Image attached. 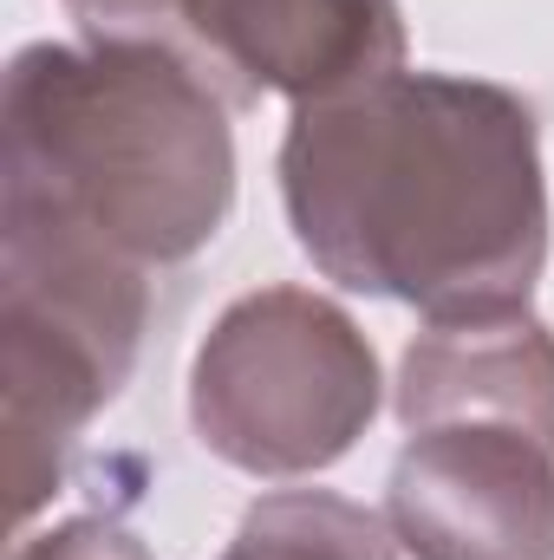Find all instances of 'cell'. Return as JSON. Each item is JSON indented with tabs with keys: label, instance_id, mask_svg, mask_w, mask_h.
<instances>
[{
	"label": "cell",
	"instance_id": "cell-6",
	"mask_svg": "<svg viewBox=\"0 0 554 560\" xmlns=\"http://www.w3.org/2000/svg\"><path fill=\"white\" fill-rule=\"evenodd\" d=\"M385 522L412 560H554V443L516 423L412 430Z\"/></svg>",
	"mask_w": 554,
	"mask_h": 560
},
{
	"label": "cell",
	"instance_id": "cell-7",
	"mask_svg": "<svg viewBox=\"0 0 554 560\" xmlns=\"http://www.w3.org/2000/svg\"><path fill=\"white\" fill-rule=\"evenodd\" d=\"M399 418L405 430L516 423L554 443V332L529 306L424 326L399 365Z\"/></svg>",
	"mask_w": 554,
	"mask_h": 560
},
{
	"label": "cell",
	"instance_id": "cell-5",
	"mask_svg": "<svg viewBox=\"0 0 554 560\" xmlns=\"http://www.w3.org/2000/svg\"><path fill=\"white\" fill-rule=\"evenodd\" d=\"M85 39L176 52L229 112L280 92L339 98L405 66L399 0H66Z\"/></svg>",
	"mask_w": 554,
	"mask_h": 560
},
{
	"label": "cell",
	"instance_id": "cell-9",
	"mask_svg": "<svg viewBox=\"0 0 554 560\" xmlns=\"http://www.w3.org/2000/svg\"><path fill=\"white\" fill-rule=\"evenodd\" d=\"M13 560H150V548L112 515H79V522H59V528L20 541Z\"/></svg>",
	"mask_w": 554,
	"mask_h": 560
},
{
	"label": "cell",
	"instance_id": "cell-3",
	"mask_svg": "<svg viewBox=\"0 0 554 560\" xmlns=\"http://www.w3.org/2000/svg\"><path fill=\"white\" fill-rule=\"evenodd\" d=\"M150 319V275L72 235L0 222V385H7V489L26 528L66 476L131 365Z\"/></svg>",
	"mask_w": 554,
	"mask_h": 560
},
{
	"label": "cell",
	"instance_id": "cell-1",
	"mask_svg": "<svg viewBox=\"0 0 554 560\" xmlns=\"http://www.w3.org/2000/svg\"><path fill=\"white\" fill-rule=\"evenodd\" d=\"M275 170L300 255L430 326L522 313L549 268L542 125L509 85L399 66L293 105Z\"/></svg>",
	"mask_w": 554,
	"mask_h": 560
},
{
	"label": "cell",
	"instance_id": "cell-4",
	"mask_svg": "<svg viewBox=\"0 0 554 560\" xmlns=\"http://www.w3.org/2000/svg\"><path fill=\"white\" fill-rule=\"evenodd\" d=\"M385 378L359 319L313 287H255L222 306L189 365V423L242 476L333 469L379 418Z\"/></svg>",
	"mask_w": 554,
	"mask_h": 560
},
{
	"label": "cell",
	"instance_id": "cell-2",
	"mask_svg": "<svg viewBox=\"0 0 554 560\" xmlns=\"http://www.w3.org/2000/svg\"><path fill=\"white\" fill-rule=\"evenodd\" d=\"M0 222L72 235L131 268H176L235 202L229 105L163 46H20L0 98Z\"/></svg>",
	"mask_w": 554,
	"mask_h": 560
},
{
	"label": "cell",
	"instance_id": "cell-8",
	"mask_svg": "<svg viewBox=\"0 0 554 560\" xmlns=\"http://www.w3.org/2000/svg\"><path fill=\"white\" fill-rule=\"evenodd\" d=\"M222 560H399V535L333 489H280L242 515Z\"/></svg>",
	"mask_w": 554,
	"mask_h": 560
}]
</instances>
